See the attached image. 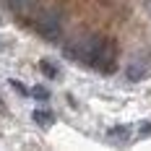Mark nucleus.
Returning <instances> with one entry per match:
<instances>
[{
	"instance_id": "9",
	"label": "nucleus",
	"mask_w": 151,
	"mask_h": 151,
	"mask_svg": "<svg viewBox=\"0 0 151 151\" xmlns=\"http://www.w3.org/2000/svg\"><path fill=\"white\" fill-rule=\"evenodd\" d=\"M34 96H39V99H47V91H45V89H34Z\"/></svg>"
},
{
	"instance_id": "3",
	"label": "nucleus",
	"mask_w": 151,
	"mask_h": 151,
	"mask_svg": "<svg viewBox=\"0 0 151 151\" xmlns=\"http://www.w3.org/2000/svg\"><path fill=\"white\" fill-rule=\"evenodd\" d=\"M109 141H115V143H128V141H130V125H115V128L109 130Z\"/></svg>"
},
{
	"instance_id": "10",
	"label": "nucleus",
	"mask_w": 151,
	"mask_h": 151,
	"mask_svg": "<svg viewBox=\"0 0 151 151\" xmlns=\"http://www.w3.org/2000/svg\"><path fill=\"white\" fill-rule=\"evenodd\" d=\"M143 128L146 130H141V136H151V122H143Z\"/></svg>"
},
{
	"instance_id": "8",
	"label": "nucleus",
	"mask_w": 151,
	"mask_h": 151,
	"mask_svg": "<svg viewBox=\"0 0 151 151\" xmlns=\"http://www.w3.org/2000/svg\"><path fill=\"white\" fill-rule=\"evenodd\" d=\"M11 86H13L16 91H21V94H26V89H24V83H18V81H11Z\"/></svg>"
},
{
	"instance_id": "7",
	"label": "nucleus",
	"mask_w": 151,
	"mask_h": 151,
	"mask_svg": "<svg viewBox=\"0 0 151 151\" xmlns=\"http://www.w3.org/2000/svg\"><path fill=\"white\" fill-rule=\"evenodd\" d=\"M42 70H45L50 78H58V68H52V63H50V60H42Z\"/></svg>"
},
{
	"instance_id": "2",
	"label": "nucleus",
	"mask_w": 151,
	"mask_h": 151,
	"mask_svg": "<svg viewBox=\"0 0 151 151\" xmlns=\"http://www.w3.org/2000/svg\"><path fill=\"white\" fill-rule=\"evenodd\" d=\"M37 31L45 37V39H58L63 34V18L58 11H42V13L37 16Z\"/></svg>"
},
{
	"instance_id": "5",
	"label": "nucleus",
	"mask_w": 151,
	"mask_h": 151,
	"mask_svg": "<svg viewBox=\"0 0 151 151\" xmlns=\"http://www.w3.org/2000/svg\"><path fill=\"white\" fill-rule=\"evenodd\" d=\"M5 3L13 8L16 13H26V11H31L37 5V0H5Z\"/></svg>"
},
{
	"instance_id": "11",
	"label": "nucleus",
	"mask_w": 151,
	"mask_h": 151,
	"mask_svg": "<svg viewBox=\"0 0 151 151\" xmlns=\"http://www.w3.org/2000/svg\"><path fill=\"white\" fill-rule=\"evenodd\" d=\"M149 5H151V3H149Z\"/></svg>"
},
{
	"instance_id": "1",
	"label": "nucleus",
	"mask_w": 151,
	"mask_h": 151,
	"mask_svg": "<svg viewBox=\"0 0 151 151\" xmlns=\"http://www.w3.org/2000/svg\"><path fill=\"white\" fill-rule=\"evenodd\" d=\"M70 58L81 60L83 65H89V68H94V70L112 73V70H115V63H117V47H115L112 39L89 37V39L78 42V47L70 50Z\"/></svg>"
},
{
	"instance_id": "6",
	"label": "nucleus",
	"mask_w": 151,
	"mask_h": 151,
	"mask_svg": "<svg viewBox=\"0 0 151 151\" xmlns=\"http://www.w3.org/2000/svg\"><path fill=\"white\" fill-rule=\"evenodd\" d=\"M52 112H47V109H34V122L37 125H45V128H50L52 125Z\"/></svg>"
},
{
	"instance_id": "4",
	"label": "nucleus",
	"mask_w": 151,
	"mask_h": 151,
	"mask_svg": "<svg viewBox=\"0 0 151 151\" xmlns=\"http://www.w3.org/2000/svg\"><path fill=\"white\" fill-rule=\"evenodd\" d=\"M146 76H149V65H146V63H130V65H128V78H130V81H141V78H146Z\"/></svg>"
}]
</instances>
